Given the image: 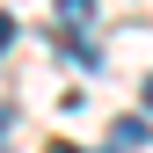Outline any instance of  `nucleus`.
<instances>
[{"mask_svg": "<svg viewBox=\"0 0 153 153\" xmlns=\"http://www.w3.org/2000/svg\"><path fill=\"white\" fill-rule=\"evenodd\" d=\"M59 15H66V22H88V15H95V0H59Z\"/></svg>", "mask_w": 153, "mask_h": 153, "instance_id": "nucleus-2", "label": "nucleus"}, {"mask_svg": "<svg viewBox=\"0 0 153 153\" xmlns=\"http://www.w3.org/2000/svg\"><path fill=\"white\" fill-rule=\"evenodd\" d=\"M153 139V117H117L109 124V146H146Z\"/></svg>", "mask_w": 153, "mask_h": 153, "instance_id": "nucleus-1", "label": "nucleus"}, {"mask_svg": "<svg viewBox=\"0 0 153 153\" xmlns=\"http://www.w3.org/2000/svg\"><path fill=\"white\" fill-rule=\"evenodd\" d=\"M15 44V15H0V51H7Z\"/></svg>", "mask_w": 153, "mask_h": 153, "instance_id": "nucleus-3", "label": "nucleus"}, {"mask_svg": "<svg viewBox=\"0 0 153 153\" xmlns=\"http://www.w3.org/2000/svg\"><path fill=\"white\" fill-rule=\"evenodd\" d=\"M146 117H153V80H146Z\"/></svg>", "mask_w": 153, "mask_h": 153, "instance_id": "nucleus-4", "label": "nucleus"}]
</instances>
